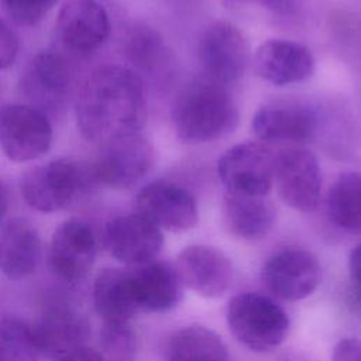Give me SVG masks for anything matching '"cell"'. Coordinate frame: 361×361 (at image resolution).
Returning a JSON list of instances; mask_svg holds the SVG:
<instances>
[{"label":"cell","instance_id":"1","mask_svg":"<svg viewBox=\"0 0 361 361\" xmlns=\"http://www.w3.org/2000/svg\"><path fill=\"white\" fill-rule=\"evenodd\" d=\"M80 134L104 144L116 137L138 133L147 120V99L141 78L131 69L107 65L83 82L75 104Z\"/></svg>","mask_w":361,"mask_h":361},{"label":"cell","instance_id":"2","mask_svg":"<svg viewBox=\"0 0 361 361\" xmlns=\"http://www.w3.org/2000/svg\"><path fill=\"white\" fill-rule=\"evenodd\" d=\"M172 121L182 141L202 144L233 131L238 110L223 85L197 82L186 87L175 102Z\"/></svg>","mask_w":361,"mask_h":361},{"label":"cell","instance_id":"3","mask_svg":"<svg viewBox=\"0 0 361 361\" xmlns=\"http://www.w3.org/2000/svg\"><path fill=\"white\" fill-rule=\"evenodd\" d=\"M231 334L251 351L276 348L289 333V316L272 298L258 292H241L227 305Z\"/></svg>","mask_w":361,"mask_h":361},{"label":"cell","instance_id":"4","mask_svg":"<svg viewBox=\"0 0 361 361\" xmlns=\"http://www.w3.org/2000/svg\"><path fill=\"white\" fill-rule=\"evenodd\" d=\"M93 183L90 165L59 158L28 169L21 179V193L32 209L52 213L71 206Z\"/></svg>","mask_w":361,"mask_h":361},{"label":"cell","instance_id":"5","mask_svg":"<svg viewBox=\"0 0 361 361\" xmlns=\"http://www.w3.org/2000/svg\"><path fill=\"white\" fill-rule=\"evenodd\" d=\"M152 165L151 142L140 133H133L102 144L90 171L96 183L124 189L138 183Z\"/></svg>","mask_w":361,"mask_h":361},{"label":"cell","instance_id":"6","mask_svg":"<svg viewBox=\"0 0 361 361\" xmlns=\"http://www.w3.org/2000/svg\"><path fill=\"white\" fill-rule=\"evenodd\" d=\"M52 142V126L45 113L30 104L0 107V147L17 162L45 155Z\"/></svg>","mask_w":361,"mask_h":361},{"label":"cell","instance_id":"7","mask_svg":"<svg viewBox=\"0 0 361 361\" xmlns=\"http://www.w3.org/2000/svg\"><path fill=\"white\" fill-rule=\"evenodd\" d=\"M261 279L276 298L295 302L310 296L320 283L322 268L307 250L286 247L274 252L262 265Z\"/></svg>","mask_w":361,"mask_h":361},{"label":"cell","instance_id":"8","mask_svg":"<svg viewBox=\"0 0 361 361\" xmlns=\"http://www.w3.org/2000/svg\"><path fill=\"white\" fill-rule=\"evenodd\" d=\"M199 59L209 80L224 86L238 80L245 72L250 45L240 28L226 21H216L200 38Z\"/></svg>","mask_w":361,"mask_h":361},{"label":"cell","instance_id":"9","mask_svg":"<svg viewBox=\"0 0 361 361\" xmlns=\"http://www.w3.org/2000/svg\"><path fill=\"white\" fill-rule=\"evenodd\" d=\"M275 155L258 142L228 148L217 162V175L227 192L267 196L274 185Z\"/></svg>","mask_w":361,"mask_h":361},{"label":"cell","instance_id":"10","mask_svg":"<svg viewBox=\"0 0 361 361\" xmlns=\"http://www.w3.org/2000/svg\"><path fill=\"white\" fill-rule=\"evenodd\" d=\"M72 87V72L59 54L47 51L35 55L20 79V90L30 106L42 113H56L68 102Z\"/></svg>","mask_w":361,"mask_h":361},{"label":"cell","instance_id":"11","mask_svg":"<svg viewBox=\"0 0 361 361\" xmlns=\"http://www.w3.org/2000/svg\"><path fill=\"white\" fill-rule=\"evenodd\" d=\"M274 183L281 199L295 210L312 212L317 207L322 172L317 158L305 148H289L275 155Z\"/></svg>","mask_w":361,"mask_h":361},{"label":"cell","instance_id":"12","mask_svg":"<svg viewBox=\"0 0 361 361\" xmlns=\"http://www.w3.org/2000/svg\"><path fill=\"white\" fill-rule=\"evenodd\" d=\"M137 213L158 228L188 231L197 224L199 213L195 197L180 185L155 180L144 186L135 199Z\"/></svg>","mask_w":361,"mask_h":361},{"label":"cell","instance_id":"13","mask_svg":"<svg viewBox=\"0 0 361 361\" xmlns=\"http://www.w3.org/2000/svg\"><path fill=\"white\" fill-rule=\"evenodd\" d=\"M56 32L71 52L90 54L110 34L109 14L97 0H66L58 13Z\"/></svg>","mask_w":361,"mask_h":361},{"label":"cell","instance_id":"14","mask_svg":"<svg viewBox=\"0 0 361 361\" xmlns=\"http://www.w3.org/2000/svg\"><path fill=\"white\" fill-rule=\"evenodd\" d=\"M182 283L203 298H219L233 283V265L228 257L210 245L185 247L175 267Z\"/></svg>","mask_w":361,"mask_h":361},{"label":"cell","instance_id":"15","mask_svg":"<svg viewBox=\"0 0 361 361\" xmlns=\"http://www.w3.org/2000/svg\"><path fill=\"white\" fill-rule=\"evenodd\" d=\"M104 243L110 254L128 265L154 261L162 248L161 228L138 213L110 220L104 230Z\"/></svg>","mask_w":361,"mask_h":361},{"label":"cell","instance_id":"16","mask_svg":"<svg viewBox=\"0 0 361 361\" xmlns=\"http://www.w3.org/2000/svg\"><path fill=\"white\" fill-rule=\"evenodd\" d=\"M97 243L92 227L79 219L63 221L54 233L49 262L55 274L68 282H78L93 267Z\"/></svg>","mask_w":361,"mask_h":361},{"label":"cell","instance_id":"17","mask_svg":"<svg viewBox=\"0 0 361 361\" xmlns=\"http://www.w3.org/2000/svg\"><path fill=\"white\" fill-rule=\"evenodd\" d=\"M254 68L264 80L285 86L307 79L314 71V58L310 49L299 42L271 39L257 49Z\"/></svg>","mask_w":361,"mask_h":361},{"label":"cell","instance_id":"18","mask_svg":"<svg viewBox=\"0 0 361 361\" xmlns=\"http://www.w3.org/2000/svg\"><path fill=\"white\" fill-rule=\"evenodd\" d=\"M34 329L41 354L58 360L85 347L89 337V323L86 317L65 305L49 307L41 319L34 323Z\"/></svg>","mask_w":361,"mask_h":361},{"label":"cell","instance_id":"19","mask_svg":"<svg viewBox=\"0 0 361 361\" xmlns=\"http://www.w3.org/2000/svg\"><path fill=\"white\" fill-rule=\"evenodd\" d=\"M140 312H166L182 299V281L173 267L151 261L130 269Z\"/></svg>","mask_w":361,"mask_h":361},{"label":"cell","instance_id":"20","mask_svg":"<svg viewBox=\"0 0 361 361\" xmlns=\"http://www.w3.org/2000/svg\"><path fill=\"white\" fill-rule=\"evenodd\" d=\"M316 114L299 104H275L259 109L251 121L254 134L268 142H302L316 130Z\"/></svg>","mask_w":361,"mask_h":361},{"label":"cell","instance_id":"21","mask_svg":"<svg viewBox=\"0 0 361 361\" xmlns=\"http://www.w3.org/2000/svg\"><path fill=\"white\" fill-rule=\"evenodd\" d=\"M41 257L37 230L23 219H14L0 233V272L11 279L32 274Z\"/></svg>","mask_w":361,"mask_h":361},{"label":"cell","instance_id":"22","mask_svg":"<svg viewBox=\"0 0 361 361\" xmlns=\"http://www.w3.org/2000/svg\"><path fill=\"white\" fill-rule=\"evenodd\" d=\"M275 207L267 196L226 192L223 219L228 231L244 240L264 237L274 226Z\"/></svg>","mask_w":361,"mask_h":361},{"label":"cell","instance_id":"23","mask_svg":"<svg viewBox=\"0 0 361 361\" xmlns=\"http://www.w3.org/2000/svg\"><path fill=\"white\" fill-rule=\"evenodd\" d=\"M93 303L104 322H128L140 313L130 269H103L94 279Z\"/></svg>","mask_w":361,"mask_h":361},{"label":"cell","instance_id":"24","mask_svg":"<svg viewBox=\"0 0 361 361\" xmlns=\"http://www.w3.org/2000/svg\"><path fill=\"white\" fill-rule=\"evenodd\" d=\"M165 361H227L228 351L221 337L203 326L175 331L165 347Z\"/></svg>","mask_w":361,"mask_h":361},{"label":"cell","instance_id":"25","mask_svg":"<svg viewBox=\"0 0 361 361\" xmlns=\"http://www.w3.org/2000/svg\"><path fill=\"white\" fill-rule=\"evenodd\" d=\"M327 213L340 228L361 233V173H343L327 195Z\"/></svg>","mask_w":361,"mask_h":361},{"label":"cell","instance_id":"26","mask_svg":"<svg viewBox=\"0 0 361 361\" xmlns=\"http://www.w3.org/2000/svg\"><path fill=\"white\" fill-rule=\"evenodd\" d=\"M0 354L6 361H37L42 354L34 324L14 316L1 317Z\"/></svg>","mask_w":361,"mask_h":361},{"label":"cell","instance_id":"27","mask_svg":"<svg viewBox=\"0 0 361 361\" xmlns=\"http://www.w3.org/2000/svg\"><path fill=\"white\" fill-rule=\"evenodd\" d=\"M100 347L104 361H134L137 337L128 322H104Z\"/></svg>","mask_w":361,"mask_h":361},{"label":"cell","instance_id":"28","mask_svg":"<svg viewBox=\"0 0 361 361\" xmlns=\"http://www.w3.org/2000/svg\"><path fill=\"white\" fill-rule=\"evenodd\" d=\"M6 13L20 25L38 24L58 3V0H1Z\"/></svg>","mask_w":361,"mask_h":361},{"label":"cell","instance_id":"29","mask_svg":"<svg viewBox=\"0 0 361 361\" xmlns=\"http://www.w3.org/2000/svg\"><path fill=\"white\" fill-rule=\"evenodd\" d=\"M18 39L11 28L0 20V69L8 68L17 56Z\"/></svg>","mask_w":361,"mask_h":361},{"label":"cell","instance_id":"30","mask_svg":"<svg viewBox=\"0 0 361 361\" xmlns=\"http://www.w3.org/2000/svg\"><path fill=\"white\" fill-rule=\"evenodd\" d=\"M333 361H361V340L355 337L341 338L333 348Z\"/></svg>","mask_w":361,"mask_h":361},{"label":"cell","instance_id":"31","mask_svg":"<svg viewBox=\"0 0 361 361\" xmlns=\"http://www.w3.org/2000/svg\"><path fill=\"white\" fill-rule=\"evenodd\" d=\"M348 271L351 281L361 289V244L354 247L350 254Z\"/></svg>","mask_w":361,"mask_h":361},{"label":"cell","instance_id":"32","mask_svg":"<svg viewBox=\"0 0 361 361\" xmlns=\"http://www.w3.org/2000/svg\"><path fill=\"white\" fill-rule=\"evenodd\" d=\"M58 361H104V358L102 357L100 353H97L94 350H90L87 347H80V348L63 355Z\"/></svg>","mask_w":361,"mask_h":361},{"label":"cell","instance_id":"33","mask_svg":"<svg viewBox=\"0 0 361 361\" xmlns=\"http://www.w3.org/2000/svg\"><path fill=\"white\" fill-rule=\"evenodd\" d=\"M7 204H8V200H7V192L4 189V186L0 183V223L7 212Z\"/></svg>","mask_w":361,"mask_h":361},{"label":"cell","instance_id":"34","mask_svg":"<svg viewBox=\"0 0 361 361\" xmlns=\"http://www.w3.org/2000/svg\"><path fill=\"white\" fill-rule=\"evenodd\" d=\"M0 361H6V360L1 357V354H0Z\"/></svg>","mask_w":361,"mask_h":361}]
</instances>
